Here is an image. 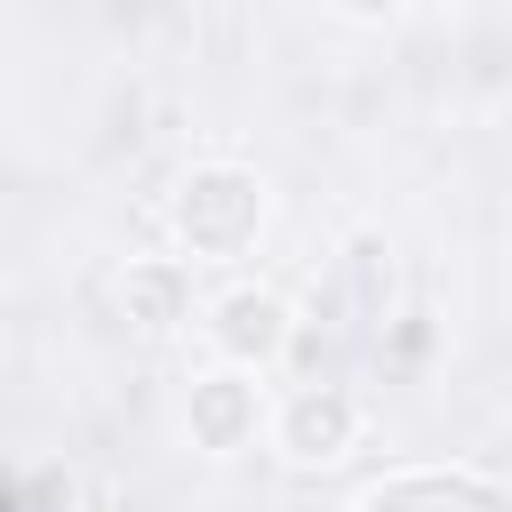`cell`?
<instances>
[{
	"instance_id": "277c9868",
	"label": "cell",
	"mask_w": 512,
	"mask_h": 512,
	"mask_svg": "<svg viewBox=\"0 0 512 512\" xmlns=\"http://www.w3.org/2000/svg\"><path fill=\"white\" fill-rule=\"evenodd\" d=\"M256 416H264V384H256V368H208V376H192V400H184V424H192V440L208 448V456H232V448H248L256 440Z\"/></svg>"
},
{
	"instance_id": "3957f363",
	"label": "cell",
	"mask_w": 512,
	"mask_h": 512,
	"mask_svg": "<svg viewBox=\"0 0 512 512\" xmlns=\"http://www.w3.org/2000/svg\"><path fill=\"white\" fill-rule=\"evenodd\" d=\"M360 440V400L344 384H304L272 408V448L288 464H336Z\"/></svg>"
},
{
	"instance_id": "8992f818",
	"label": "cell",
	"mask_w": 512,
	"mask_h": 512,
	"mask_svg": "<svg viewBox=\"0 0 512 512\" xmlns=\"http://www.w3.org/2000/svg\"><path fill=\"white\" fill-rule=\"evenodd\" d=\"M352 16H384V8H400V0H344Z\"/></svg>"
},
{
	"instance_id": "7a4b0ae2",
	"label": "cell",
	"mask_w": 512,
	"mask_h": 512,
	"mask_svg": "<svg viewBox=\"0 0 512 512\" xmlns=\"http://www.w3.org/2000/svg\"><path fill=\"white\" fill-rule=\"evenodd\" d=\"M288 336H296V312H288V296L264 288V280H240V288H224V296L208 304V344H216L232 368H272V360L288 352Z\"/></svg>"
},
{
	"instance_id": "6da1fadb",
	"label": "cell",
	"mask_w": 512,
	"mask_h": 512,
	"mask_svg": "<svg viewBox=\"0 0 512 512\" xmlns=\"http://www.w3.org/2000/svg\"><path fill=\"white\" fill-rule=\"evenodd\" d=\"M256 224H264V184H256L248 168L208 160V168L184 176V192H176V232H184L192 256H240V248L256 240Z\"/></svg>"
},
{
	"instance_id": "5b68a950",
	"label": "cell",
	"mask_w": 512,
	"mask_h": 512,
	"mask_svg": "<svg viewBox=\"0 0 512 512\" xmlns=\"http://www.w3.org/2000/svg\"><path fill=\"white\" fill-rule=\"evenodd\" d=\"M120 304H128V320L152 328V336L176 328V320H184V264H128Z\"/></svg>"
}]
</instances>
